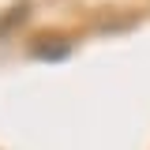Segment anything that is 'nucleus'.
<instances>
[{
  "mask_svg": "<svg viewBox=\"0 0 150 150\" xmlns=\"http://www.w3.org/2000/svg\"><path fill=\"white\" fill-rule=\"evenodd\" d=\"M71 41L64 34H41L34 38V45H30V56L34 60H64V56H71Z\"/></svg>",
  "mask_w": 150,
  "mask_h": 150,
  "instance_id": "obj_1",
  "label": "nucleus"
}]
</instances>
